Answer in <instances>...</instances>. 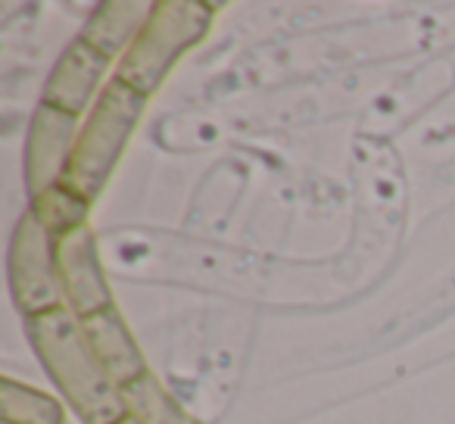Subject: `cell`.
<instances>
[{
    "mask_svg": "<svg viewBox=\"0 0 455 424\" xmlns=\"http://www.w3.org/2000/svg\"><path fill=\"white\" fill-rule=\"evenodd\" d=\"M26 334L47 378L84 424H119L128 418L122 387L100 365L76 312L53 309L26 318Z\"/></svg>",
    "mask_w": 455,
    "mask_h": 424,
    "instance_id": "obj_1",
    "label": "cell"
},
{
    "mask_svg": "<svg viewBox=\"0 0 455 424\" xmlns=\"http://www.w3.org/2000/svg\"><path fill=\"white\" fill-rule=\"evenodd\" d=\"M147 107V97L128 88L119 78H109L103 94L97 97L94 109L82 119V132L76 140V153L66 169L63 184L94 203L103 194L109 175L119 165L128 140L140 122Z\"/></svg>",
    "mask_w": 455,
    "mask_h": 424,
    "instance_id": "obj_2",
    "label": "cell"
},
{
    "mask_svg": "<svg viewBox=\"0 0 455 424\" xmlns=\"http://www.w3.org/2000/svg\"><path fill=\"white\" fill-rule=\"evenodd\" d=\"M212 4H200V0H163V4H156L134 44L116 63L113 78L125 82L128 88H134L144 97L156 94L178 60L206 38L209 26H212Z\"/></svg>",
    "mask_w": 455,
    "mask_h": 424,
    "instance_id": "obj_3",
    "label": "cell"
},
{
    "mask_svg": "<svg viewBox=\"0 0 455 424\" xmlns=\"http://www.w3.org/2000/svg\"><path fill=\"white\" fill-rule=\"evenodd\" d=\"M7 278H10L13 303L22 312V318L66 309L60 272H57V237L32 212H26L16 222L13 241H10V253H7Z\"/></svg>",
    "mask_w": 455,
    "mask_h": 424,
    "instance_id": "obj_4",
    "label": "cell"
},
{
    "mask_svg": "<svg viewBox=\"0 0 455 424\" xmlns=\"http://www.w3.org/2000/svg\"><path fill=\"white\" fill-rule=\"evenodd\" d=\"M78 132H82L78 116L38 103V109L32 113V122H28L26 156H22V163H26V190L32 200L63 184L72 153H76Z\"/></svg>",
    "mask_w": 455,
    "mask_h": 424,
    "instance_id": "obj_5",
    "label": "cell"
},
{
    "mask_svg": "<svg viewBox=\"0 0 455 424\" xmlns=\"http://www.w3.org/2000/svg\"><path fill=\"white\" fill-rule=\"evenodd\" d=\"M57 272L66 309L76 312L78 318L97 316L113 306V291L103 272L97 237L88 225L57 237Z\"/></svg>",
    "mask_w": 455,
    "mask_h": 424,
    "instance_id": "obj_6",
    "label": "cell"
},
{
    "mask_svg": "<svg viewBox=\"0 0 455 424\" xmlns=\"http://www.w3.org/2000/svg\"><path fill=\"white\" fill-rule=\"evenodd\" d=\"M109 66H113V60H107L100 51H94L88 41L76 38L60 53L57 66H53L51 76H47L41 103L84 119V116L94 109L103 88H107L103 78H107Z\"/></svg>",
    "mask_w": 455,
    "mask_h": 424,
    "instance_id": "obj_7",
    "label": "cell"
},
{
    "mask_svg": "<svg viewBox=\"0 0 455 424\" xmlns=\"http://www.w3.org/2000/svg\"><path fill=\"white\" fill-rule=\"evenodd\" d=\"M82 324L91 340V349H94L100 365L107 368L109 378L119 387L134 384V380L150 372L144 362V353H140V347L134 343L132 331H128L125 318H122V312L116 309V306L97 312V316L82 318Z\"/></svg>",
    "mask_w": 455,
    "mask_h": 424,
    "instance_id": "obj_8",
    "label": "cell"
},
{
    "mask_svg": "<svg viewBox=\"0 0 455 424\" xmlns=\"http://www.w3.org/2000/svg\"><path fill=\"white\" fill-rule=\"evenodd\" d=\"M153 10H156V4H150V0H107V4L94 7L78 38L88 41L107 60H122L153 16Z\"/></svg>",
    "mask_w": 455,
    "mask_h": 424,
    "instance_id": "obj_9",
    "label": "cell"
},
{
    "mask_svg": "<svg viewBox=\"0 0 455 424\" xmlns=\"http://www.w3.org/2000/svg\"><path fill=\"white\" fill-rule=\"evenodd\" d=\"M122 396H125L128 415L140 424H203L150 372L134 380V384L122 387Z\"/></svg>",
    "mask_w": 455,
    "mask_h": 424,
    "instance_id": "obj_10",
    "label": "cell"
},
{
    "mask_svg": "<svg viewBox=\"0 0 455 424\" xmlns=\"http://www.w3.org/2000/svg\"><path fill=\"white\" fill-rule=\"evenodd\" d=\"M0 418L7 424H63L66 409L51 393L4 378L0 380Z\"/></svg>",
    "mask_w": 455,
    "mask_h": 424,
    "instance_id": "obj_11",
    "label": "cell"
},
{
    "mask_svg": "<svg viewBox=\"0 0 455 424\" xmlns=\"http://www.w3.org/2000/svg\"><path fill=\"white\" fill-rule=\"evenodd\" d=\"M28 212H32L53 237H60V235H69V231L82 228V225H88L91 203L84 200V196H78L76 190H69L66 184H60V188L47 190V194L35 196Z\"/></svg>",
    "mask_w": 455,
    "mask_h": 424,
    "instance_id": "obj_12",
    "label": "cell"
},
{
    "mask_svg": "<svg viewBox=\"0 0 455 424\" xmlns=\"http://www.w3.org/2000/svg\"><path fill=\"white\" fill-rule=\"evenodd\" d=\"M119 424H140V421H134V418L132 415H128V418H122V421Z\"/></svg>",
    "mask_w": 455,
    "mask_h": 424,
    "instance_id": "obj_13",
    "label": "cell"
}]
</instances>
